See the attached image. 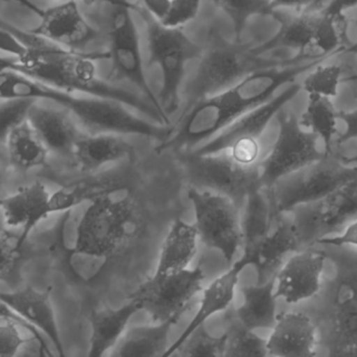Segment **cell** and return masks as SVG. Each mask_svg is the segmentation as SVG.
<instances>
[{
	"label": "cell",
	"mask_w": 357,
	"mask_h": 357,
	"mask_svg": "<svg viewBox=\"0 0 357 357\" xmlns=\"http://www.w3.org/2000/svg\"><path fill=\"white\" fill-rule=\"evenodd\" d=\"M187 174L195 188L226 195L239 207L250 191L258 186L257 167H243L226 152L189 155Z\"/></svg>",
	"instance_id": "cell-12"
},
{
	"label": "cell",
	"mask_w": 357,
	"mask_h": 357,
	"mask_svg": "<svg viewBox=\"0 0 357 357\" xmlns=\"http://www.w3.org/2000/svg\"><path fill=\"white\" fill-rule=\"evenodd\" d=\"M0 52H6L14 58L21 59L25 56L27 48L20 38L15 35L3 21L0 20Z\"/></svg>",
	"instance_id": "cell-41"
},
{
	"label": "cell",
	"mask_w": 357,
	"mask_h": 357,
	"mask_svg": "<svg viewBox=\"0 0 357 357\" xmlns=\"http://www.w3.org/2000/svg\"><path fill=\"white\" fill-rule=\"evenodd\" d=\"M112 6L109 18V36H110V54L113 62V75L116 79L127 80L137 87L151 105L165 117L169 124V119L159 103L158 96L154 94L142 62L139 37L133 18V4L129 0H108Z\"/></svg>",
	"instance_id": "cell-10"
},
{
	"label": "cell",
	"mask_w": 357,
	"mask_h": 357,
	"mask_svg": "<svg viewBox=\"0 0 357 357\" xmlns=\"http://www.w3.org/2000/svg\"><path fill=\"white\" fill-rule=\"evenodd\" d=\"M144 19L148 36L150 64L158 65L162 75V85L158 100L169 117L177 111L180 102V88L187 64L199 58L203 50L181 29H172L146 12L144 6H135Z\"/></svg>",
	"instance_id": "cell-5"
},
{
	"label": "cell",
	"mask_w": 357,
	"mask_h": 357,
	"mask_svg": "<svg viewBox=\"0 0 357 357\" xmlns=\"http://www.w3.org/2000/svg\"><path fill=\"white\" fill-rule=\"evenodd\" d=\"M241 301L235 309L237 321L251 330L272 329L277 320L275 276L264 283L243 287Z\"/></svg>",
	"instance_id": "cell-27"
},
{
	"label": "cell",
	"mask_w": 357,
	"mask_h": 357,
	"mask_svg": "<svg viewBox=\"0 0 357 357\" xmlns=\"http://www.w3.org/2000/svg\"><path fill=\"white\" fill-rule=\"evenodd\" d=\"M121 189V182L115 176H91L68 184L50 195L54 213L70 211L85 203H92L102 197L112 196Z\"/></svg>",
	"instance_id": "cell-29"
},
{
	"label": "cell",
	"mask_w": 357,
	"mask_h": 357,
	"mask_svg": "<svg viewBox=\"0 0 357 357\" xmlns=\"http://www.w3.org/2000/svg\"><path fill=\"white\" fill-rule=\"evenodd\" d=\"M137 216L130 199L102 197L89 203L79 217L69 256L111 258L135 234Z\"/></svg>",
	"instance_id": "cell-4"
},
{
	"label": "cell",
	"mask_w": 357,
	"mask_h": 357,
	"mask_svg": "<svg viewBox=\"0 0 357 357\" xmlns=\"http://www.w3.org/2000/svg\"><path fill=\"white\" fill-rule=\"evenodd\" d=\"M318 349V328L302 312H283L266 339L268 356L312 357Z\"/></svg>",
	"instance_id": "cell-17"
},
{
	"label": "cell",
	"mask_w": 357,
	"mask_h": 357,
	"mask_svg": "<svg viewBox=\"0 0 357 357\" xmlns=\"http://www.w3.org/2000/svg\"><path fill=\"white\" fill-rule=\"evenodd\" d=\"M16 35L26 46L27 52L23 58L14 59L10 71L56 89L116 101L156 123L169 125L149 101L100 78L94 60L104 54L75 52L37 37L31 31L22 34L16 29Z\"/></svg>",
	"instance_id": "cell-1"
},
{
	"label": "cell",
	"mask_w": 357,
	"mask_h": 357,
	"mask_svg": "<svg viewBox=\"0 0 357 357\" xmlns=\"http://www.w3.org/2000/svg\"><path fill=\"white\" fill-rule=\"evenodd\" d=\"M316 243L333 245V247H344V245L357 247V219L349 222L342 234L335 235V236L327 235V236L320 237L317 239Z\"/></svg>",
	"instance_id": "cell-42"
},
{
	"label": "cell",
	"mask_w": 357,
	"mask_h": 357,
	"mask_svg": "<svg viewBox=\"0 0 357 357\" xmlns=\"http://www.w3.org/2000/svg\"><path fill=\"white\" fill-rule=\"evenodd\" d=\"M199 242L195 224L182 219L175 220L161 245L153 276H167L187 270L197 256Z\"/></svg>",
	"instance_id": "cell-25"
},
{
	"label": "cell",
	"mask_w": 357,
	"mask_h": 357,
	"mask_svg": "<svg viewBox=\"0 0 357 357\" xmlns=\"http://www.w3.org/2000/svg\"><path fill=\"white\" fill-rule=\"evenodd\" d=\"M19 98L54 102L73 115L89 134L113 133L156 140H165L169 136L165 125L138 117L116 101L77 96L10 69L0 73V101Z\"/></svg>",
	"instance_id": "cell-2"
},
{
	"label": "cell",
	"mask_w": 357,
	"mask_h": 357,
	"mask_svg": "<svg viewBox=\"0 0 357 357\" xmlns=\"http://www.w3.org/2000/svg\"><path fill=\"white\" fill-rule=\"evenodd\" d=\"M273 15L280 20V29L272 39L252 50L255 56L261 57L266 52L282 48H293L297 50L298 54H304L312 59L337 56L335 54L326 56L314 54V36L320 10H302L297 14L287 16L277 14L276 12L273 13Z\"/></svg>",
	"instance_id": "cell-20"
},
{
	"label": "cell",
	"mask_w": 357,
	"mask_h": 357,
	"mask_svg": "<svg viewBox=\"0 0 357 357\" xmlns=\"http://www.w3.org/2000/svg\"><path fill=\"white\" fill-rule=\"evenodd\" d=\"M337 119L345 125L343 133L337 138L339 144H345L349 140L357 138V109L351 111H341L337 112Z\"/></svg>",
	"instance_id": "cell-43"
},
{
	"label": "cell",
	"mask_w": 357,
	"mask_h": 357,
	"mask_svg": "<svg viewBox=\"0 0 357 357\" xmlns=\"http://www.w3.org/2000/svg\"><path fill=\"white\" fill-rule=\"evenodd\" d=\"M342 161H343L344 163H347V165L357 166V154L354 155V156L343 157V159H342Z\"/></svg>",
	"instance_id": "cell-52"
},
{
	"label": "cell",
	"mask_w": 357,
	"mask_h": 357,
	"mask_svg": "<svg viewBox=\"0 0 357 357\" xmlns=\"http://www.w3.org/2000/svg\"><path fill=\"white\" fill-rule=\"evenodd\" d=\"M20 252L6 237H0V281H8L16 268Z\"/></svg>",
	"instance_id": "cell-40"
},
{
	"label": "cell",
	"mask_w": 357,
	"mask_h": 357,
	"mask_svg": "<svg viewBox=\"0 0 357 357\" xmlns=\"http://www.w3.org/2000/svg\"><path fill=\"white\" fill-rule=\"evenodd\" d=\"M142 310L140 302L130 298V301L121 307L94 312L90 318L91 337L88 356L100 357L108 351H112L129 328L133 316Z\"/></svg>",
	"instance_id": "cell-23"
},
{
	"label": "cell",
	"mask_w": 357,
	"mask_h": 357,
	"mask_svg": "<svg viewBox=\"0 0 357 357\" xmlns=\"http://www.w3.org/2000/svg\"><path fill=\"white\" fill-rule=\"evenodd\" d=\"M251 265L249 260L245 257L238 261L233 262L231 268L224 274L214 279L209 285L204 287L202 291V297L199 300V308L195 316L190 321L186 328L184 329L180 337L169 346V349L163 356H172L174 352L197 330L203 326L211 316L225 312L230 307L236 296L237 286L241 272L248 266Z\"/></svg>",
	"instance_id": "cell-19"
},
{
	"label": "cell",
	"mask_w": 357,
	"mask_h": 357,
	"mask_svg": "<svg viewBox=\"0 0 357 357\" xmlns=\"http://www.w3.org/2000/svg\"><path fill=\"white\" fill-rule=\"evenodd\" d=\"M356 6H357V0H333L325 10L329 14L340 17L344 10Z\"/></svg>",
	"instance_id": "cell-46"
},
{
	"label": "cell",
	"mask_w": 357,
	"mask_h": 357,
	"mask_svg": "<svg viewBox=\"0 0 357 357\" xmlns=\"http://www.w3.org/2000/svg\"><path fill=\"white\" fill-rule=\"evenodd\" d=\"M180 316L156 322V324L129 327L117 345L109 354L114 357H157L169 349V335Z\"/></svg>",
	"instance_id": "cell-26"
},
{
	"label": "cell",
	"mask_w": 357,
	"mask_h": 357,
	"mask_svg": "<svg viewBox=\"0 0 357 357\" xmlns=\"http://www.w3.org/2000/svg\"><path fill=\"white\" fill-rule=\"evenodd\" d=\"M279 131L268 154L258 163L257 184L273 188L275 184L320 161L325 153L318 148V136L302 127L293 112L281 109L278 115Z\"/></svg>",
	"instance_id": "cell-9"
},
{
	"label": "cell",
	"mask_w": 357,
	"mask_h": 357,
	"mask_svg": "<svg viewBox=\"0 0 357 357\" xmlns=\"http://www.w3.org/2000/svg\"><path fill=\"white\" fill-rule=\"evenodd\" d=\"M0 300L22 320L39 330L52 343L59 356H65L50 291H39L29 285L18 291H0Z\"/></svg>",
	"instance_id": "cell-18"
},
{
	"label": "cell",
	"mask_w": 357,
	"mask_h": 357,
	"mask_svg": "<svg viewBox=\"0 0 357 357\" xmlns=\"http://www.w3.org/2000/svg\"><path fill=\"white\" fill-rule=\"evenodd\" d=\"M232 21L237 39L248 20L256 15H273L270 0H212Z\"/></svg>",
	"instance_id": "cell-34"
},
{
	"label": "cell",
	"mask_w": 357,
	"mask_h": 357,
	"mask_svg": "<svg viewBox=\"0 0 357 357\" xmlns=\"http://www.w3.org/2000/svg\"><path fill=\"white\" fill-rule=\"evenodd\" d=\"M227 333L222 337L210 335L203 326L197 328L172 356H210L225 357Z\"/></svg>",
	"instance_id": "cell-35"
},
{
	"label": "cell",
	"mask_w": 357,
	"mask_h": 357,
	"mask_svg": "<svg viewBox=\"0 0 357 357\" xmlns=\"http://www.w3.org/2000/svg\"><path fill=\"white\" fill-rule=\"evenodd\" d=\"M133 147L123 136L98 133L81 136L75 147L73 157L83 171L98 172L107 166L129 159Z\"/></svg>",
	"instance_id": "cell-24"
},
{
	"label": "cell",
	"mask_w": 357,
	"mask_h": 357,
	"mask_svg": "<svg viewBox=\"0 0 357 357\" xmlns=\"http://www.w3.org/2000/svg\"><path fill=\"white\" fill-rule=\"evenodd\" d=\"M356 24L357 27V19L356 20ZM343 54H357V41L356 43L352 44L349 48H345V50H344Z\"/></svg>",
	"instance_id": "cell-51"
},
{
	"label": "cell",
	"mask_w": 357,
	"mask_h": 357,
	"mask_svg": "<svg viewBox=\"0 0 357 357\" xmlns=\"http://www.w3.org/2000/svg\"><path fill=\"white\" fill-rule=\"evenodd\" d=\"M317 0H270L273 13L280 8H304L316 6Z\"/></svg>",
	"instance_id": "cell-45"
},
{
	"label": "cell",
	"mask_w": 357,
	"mask_h": 357,
	"mask_svg": "<svg viewBox=\"0 0 357 357\" xmlns=\"http://www.w3.org/2000/svg\"><path fill=\"white\" fill-rule=\"evenodd\" d=\"M17 3L21 4V6H24V8H29L31 12L35 13L37 16H41L42 13H43V8H40L37 4L33 3L31 0H14Z\"/></svg>",
	"instance_id": "cell-48"
},
{
	"label": "cell",
	"mask_w": 357,
	"mask_h": 357,
	"mask_svg": "<svg viewBox=\"0 0 357 357\" xmlns=\"http://www.w3.org/2000/svg\"><path fill=\"white\" fill-rule=\"evenodd\" d=\"M0 103V145L13 130L27 121L29 109L37 101L33 99L19 98L1 100Z\"/></svg>",
	"instance_id": "cell-36"
},
{
	"label": "cell",
	"mask_w": 357,
	"mask_h": 357,
	"mask_svg": "<svg viewBox=\"0 0 357 357\" xmlns=\"http://www.w3.org/2000/svg\"><path fill=\"white\" fill-rule=\"evenodd\" d=\"M6 228H8V224H6V216L0 207V237L3 236Z\"/></svg>",
	"instance_id": "cell-50"
},
{
	"label": "cell",
	"mask_w": 357,
	"mask_h": 357,
	"mask_svg": "<svg viewBox=\"0 0 357 357\" xmlns=\"http://www.w3.org/2000/svg\"><path fill=\"white\" fill-rule=\"evenodd\" d=\"M344 67L340 64L317 65L308 73L301 84V89L308 94L335 98L339 87L343 83Z\"/></svg>",
	"instance_id": "cell-32"
},
{
	"label": "cell",
	"mask_w": 357,
	"mask_h": 357,
	"mask_svg": "<svg viewBox=\"0 0 357 357\" xmlns=\"http://www.w3.org/2000/svg\"><path fill=\"white\" fill-rule=\"evenodd\" d=\"M301 245L295 222L281 219L271 228L257 247L243 255L257 270L258 280L264 282L266 274H271L280 266L289 254L295 253Z\"/></svg>",
	"instance_id": "cell-22"
},
{
	"label": "cell",
	"mask_w": 357,
	"mask_h": 357,
	"mask_svg": "<svg viewBox=\"0 0 357 357\" xmlns=\"http://www.w3.org/2000/svg\"><path fill=\"white\" fill-rule=\"evenodd\" d=\"M199 58L197 71L185 94L184 113L199 101L231 87L245 75L258 69L314 60L300 54L287 60H266L255 56L249 48L229 43L214 44L202 52Z\"/></svg>",
	"instance_id": "cell-3"
},
{
	"label": "cell",
	"mask_w": 357,
	"mask_h": 357,
	"mask_svg": "<svg viewBox=\"0 0 357 357\" xmlns=\"http://www.w3.org/2000/svg\"><path fill=\"white\" fill-rule=\"evenodd\" d=\"M142 2L146 12L152 15L159 22H162L169 13L172 0H142Z\"/></svg>",
	"instance_id": "cell-44"
},
{
	"label": "cell",
	"mask_w": 357,
	"mask_h": 357,
	"mask_svg": "<svg viewBox=\"0 0 357 357\" xmlns=\"http://www.w3.org/2000/svg\"><path fill=\"white\" fill-rule=\"evenodd\" d=\"M61 1H67V0H61Z\"/></svg>",
	"instance_id": "cell-54"
},
{
	"label": "cell",
	"mask_w": 357,
	"mask_h": 357,
	"mask_svg": "<svg viewBox=\"0 0 357 357\" xmlns=\"http://www.w3.org/2000/svg\"><path fill=\"white\" fill-rule=\"evenodd\" d=\"M50 195L42 182H35L0 199L8 228H21L20 235L15 242L19 252L38 224L54 214Z\"/></svg>",
	"instance_id": "cell-16"
},
{
	"label": "cell",
	"mask_w": 357,
	"mask_h": 357,
	"mask_svg": "<svg viewBox=\"0 0 357 357\" xmlns=\"http://www.w3.org/2000/svg\"><path fill=\"white\" fill-rule=\"evenodd\" d=\"M8 159L3 156L0 153V195L6 189V184L8 182V177H10V170H8Z\"/></svg>",
	"instance_id": "cell-47"
},
{
	"label": "cell",
	"mask_w": 357,
	"mask_h": 357,
	"mask_svg": "<svg viewBox=\"0 0 357 357\" xmlns=\"http://www.w3.org/2000/svg\"><path fill=\"white\" fill-rule=\"evenodd\" d=\"M104 1H108V0H104Z\"/></svg>",
	"instance_id": "cell-55"
},
{
	"label": "cell",
	"mask_w": 357,
	"mask_h": 357,
	"mask_svg": "<svg viewBox=\"0 0 357 357\" xmlns=\"http://www.w3.org/2000/svg\"><path fill=\"white\" fill-rule=\"evenodd\" d=\"M357 81V73L356 75H349V77H344L343 78V83L344 82H354Z\"/></svg>",
	"instance_id": "cell-53"
},
{
	"label": "cell",
	"mask_w": 357,
	"mask_h": 357,
	"mask_svg": "<svg viewBox=\"0 0 357 357\" xmlns=\"http://www.w3.org/2000/svg\"><path fill=\"white\" fill-rule=\"evenodd\" d=\"M357 180V166L325 153L320 161L279 180L270 189L277 214L291 213L333 194L344 184Z\"/></svg>",
	"instance_id": "cell-7"
},
{
	"label": "cell",
	"mask_w": 357,
	"mask_h": 357,
	"mask_svg": "<svg viewBox=\"0 0 357 357\" xmlns=\"http://www.w3.org/2000/svg\"><path fill=\"white\" fill-rule=\"evenodd\" d=\"M14 59L1 58V57H0V73L12 68Z\"/></svg>",
	"instance_id": "cell-49"
},
{
	"label": "cell",
	"mask_w": 357,
	"mask_h": 357,
	"mask_svg": "<svg viewBox=\"0 0 357 357\" xmlns=\"http://www.w3.org/2000/svg\"><path fill=\"white\" fill-rule=\"evenodd\" d=\"M225 357L268 356L266 340L241 323L227 331Z\"/></svg>",
	"instance_id": "cell-33"
},
{
	"label": "cell",
	"mask_w": 357,
	"mask_h": 357,
	"mask_svg": "<svg viewBox=\"0 0 357 357\" xmlns=\"http://www.w3.org/2000/svg\"><path fill=\"white\" fill-rule=\"evenodd\" d=\"M201 3L202 0H172L169 13L161 23L172 29H181L195 19Z\"/></svg>",
	"instance_id": "cell-37"
},
{
	"label": "cell",
	"mask_w": 357,
	"mask_h": 357,
	"mask_svg": "<svg viewBox=\"0 0 357 357\" xmlns=\"http://www.w3.org/2000/svg\"><path fill=\"white\" fill-rule=\"evenodd\" d=\"M243 205L245 207L241 216L243 255H248L272 228L273 210L275 209L270 190L260 186L250 191Z\"/></svg>",
	"instance_id": "cell-28"
},
{
	"label": "cell",
	"mask_w": 357,
	"mask_h": 357,
	"mask_svg": "<svg viewBox=\"0 0 357 357\" xmlns=\"http://www.w3.org/2000/svg\"><path fill=\"white\" fill-rule=\"evenodd\" d=\"M31 33L73 50L98 37V31L87 22L77 0H67L43 10L39 24Z\"/></svg>",
	"instance_id": "cell-15"
},
{
	"label": "cell",
	"mask_w": 357,
	"mask_h": 357,
	"mask_svg": "<svg viewBox=\"0 0 357 357\" xmlns=\"http://www.w3.org/2000/svg\"><path fill=\"white\" fill-rule=\"evenodd\" d=\"M68 111L37 105L29 109L27 121L50 152L63 157L73 156L75 144L82 134Z\"/></svg>",
	"instance_id": "cell-21"
},
{
	"label": "cell",
	"mask_w": 357,
	"mask_h": 357,
	"mask_svg": "<svg viewBox=\"0 0 357 357\" xmlns=\"http://www.w3.org/2000/svg\"><path fill=\"white\" fill-rule=\"evenodd\" d=\"M20 329L23 328L18 323L0 322V357L15 356L25 344L36 341L33 337H23Z\"/></svg>",
	"instance_id": "cell-38"
},
{
	"label": "cell",
	"mask_w": 357,
	"mask_h": 357,
	"mask_svg": "<svg viewBox=\"0 0 357 357\" xmlns=\"http://www.w3.org/2000/svg\"><path fill=\"white\" fill-rule=\"evenodd\" d=\"M8 161L21 171H31L47 163L48 149L29 121L13 130L6 138Z\"/></svg>",
	"instance_id": "cell-30"
},
{
	"label": "cell",
	"mask_w": 357,
	"mask_h": 357,
	"mask_svg": "<svg viewBox=\"0 0 357 357\" xmlns=\"http://www.w3.org/2000/svg\"><path fill=\"white\" fill-rule=\"evenodd\" d=\"M8 321L18 323L24 330L31 333V337H35L41 354H45V356H54L52 350L50 349V346H48V340L39 330H37L35 327L31 326L29 323L22 320L16 312H13L4 302L0 300V322H8Z\"/></svg>",
	"instance_id": "cell-39"
},
{
	"label": "cell",
	"mask_w": 357,
	"mask_h": 357,
	"mask_svg": "<svg viewBox=\"0 0 357 357\" xmlns=\"http://www.w3.org/2000/svg\"><path fill=\"white\" fill-rule=\"evenodd\" d=\"M312 205L316 207L304 211L303 216L294 221L301 241L312 238L316 241L325 233L329 235L357 219V180Z\"/></svg>",
	"instance_id": "cell-13"
},
{
	"label": "cell",
	"mask_w": 357,
	"mask_h": 357,
	"mask_svg": "<svg viewBox=\"0 0 357 357\" xmlns=\"http://www.w3.org/2000/svg\"><path fill=\"white\" fill-rule=\"evenodd\" d=\"M337 111L333 99L308 94L307 105L299 119V123L323 140L326 153L331 152V144L337 132Z\"/></svg>",
	"instance_id": "cell-31"
},
{
	"label": "cell",
	"mask_w": 357,
	"mask_h": 357,
	"mask_svg": "<svg viewBox=\"0 0 357 357\" xmlns=\"http://www.w3.org/2000/svg\"><path fill=\"white\" fill-rule=\"evenodd\" d=\"M301 90V84L294 82L278 96L235 119L220 133L193 150L191 154L226 152L239 165L255 167L261 152L260 138L262 134L273 117H276Z\"/></svg>",
	"instance_id": "cell-6"
},
{
	"label": "cell",
	"mask_w": 357,
	"mask_h": 357,
	"mask_svg": "<svg viewBox=\"0 0 357 357\" xmlns=\"http://www.w3.org/2000/svg\"><path fill=\"white\" fill-rule=\"evenodd\" d=\"M326 255L322 252H295L275 275V296L287 304L312 299L320 291Z\"/></svg>",
	"instance_id": "cell-14"
},
{
	"label": "cell",
	"mask_w": 357,
	"mask_h": 357,
	"mask_svg": "<svg viewBox=\"0 0 357 357\" xmlns=\"http://www.w3.org/2000/svg\"><path fill=\"white\" fill-rule=\"evenodd\" d=\"M195 211L199 241L222 254L231 265L243 247V228L238 203L231 197L212 191L189 189L187 193Z\"/></svg>",
	"instance_id": "cell-8"
},
{
	"label": "cell",
	"mask_w": 357,
	"mask_h": 357,
	"mask_svg": "<svg viewBox=\"0 0 357 357\" xmlns=\"http://www.w3.org/2000/svg\"><path fill=\"white\" fill-rule=\"evenodd\" d=\"M205 280V272L201 266L167 276H152L130 298L140 302L142 310L154 322H163L176 316L182 318L193 298L203 291Z\"/></svg>",
	"instance_id": "cell-11"
}]
</instances>
